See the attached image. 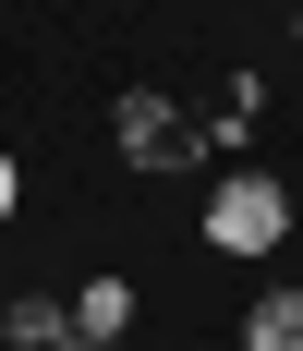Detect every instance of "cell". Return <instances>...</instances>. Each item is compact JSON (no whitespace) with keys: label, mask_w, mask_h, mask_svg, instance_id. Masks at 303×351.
Here are the masks:
<instances>
[{"label":"cell","mask_w":303,"mask_h":351,"mask_svg":"<svg viewBox=\"0 0 303 351\" xmlns=\"http://www.w3.org/2000/svg\"><path fill=\"white\" fill-rule=\"evenodd\" d=\"M291 36H303V25H291Z\"/></svg>","instance_id":"7"},{"label":"cell","mask_w":303,"mask_h":351,"mask_svg":"<svg viewBox=\"0 0 303 351\" xmlns=\"http://www.w3.org/2000/svg\"><path fill=\"white\" fill-rule=\"evenodd\" d=\"M0 339H12V351H85V327H73V303H36V291H25V303L0 315Z\"/></svg>","instance_id":"3"},{"label":"cell","mask_w":303,"mask_h":351,"mask_svg":"<svg viewBox=\"0 0 303 351\" xmlns=\"http://www.w3.org/2000/svg\"><path fill=\"white\" fill-rule=\"evenodd\" d=\"M0 218H12V158H0Z\"/></svg>","instance_id":"6"},{"label":"cell","mask_w":303,"mask_h":351,"mask_svg":"<svg viewBox=\"0 0 303 351\" xmlns=\"http://www.w3.org/2000/svg\"><path fill=\"white\" fill-rule=\"evenodd\" d=\"M243 339H255V351H303V291H255Z\"/></svg>","instance_id":"5"},{"label":"cell","mask_w":303,"mask_h":351,"mask_svg":"<svg viewBox=\"0 0 303 351\" xmlns=\"http://www.w3.org/2000/svg\"><path fill=\"white\" fill-rule=\"evenodd\" d=\"M109 145H122L134 170H194V158H206V121L182 97H158V85H122V97H109Z\"/></svg>","instance_id":"1"},{"label":"cell","mask_w":303,"mask_h":351,"mask_svg":"<svg viewBox=\"0 0 303 351\" xmlns=\"http://www.w3.org/2000/svg\"><path fill=\"white\" fill-rule=\"evenodd\" d=\"M279 230H291V194H279V182H218V194H206V243L218 254H267Z\"/></svg>","instance_id":"2"},{"label":"cell","mask_w":303,"mask_h":351,"mask_svg":"<svg viewBox=\"0 0 303 351\" xmlns=\"http://www.w3.org/2000/svg\"><path fill=\"white\" fill-rule=\"evenodd\" d=\"M73 327H85V351H109L122 327H134V279H85L73 291Z\"/></svg>","instance_id":"4"}]
</instances>
